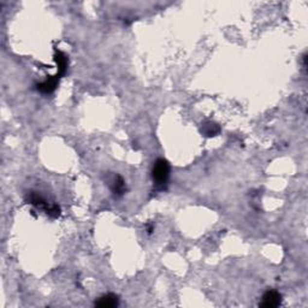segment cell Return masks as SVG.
<instances>
[{"label": "cell", "mask_w": 308, "mask_h": 308, "mask_svg": "<svg viewBox=\"0 0 308 308\" xmlns=\"http://www.w3.org/2000/svg\"><path fill=\"white\" fill-rule=\"evenodd\" d=\"M170 177V164L166 159L159 158L154 162L152 167V178L158 190H165Z\"/></svg>", "instance_id": "1"}, {"label": "cell", "mask_w": 308, "mask_h": 308, "mask_svg": "<svg viewBox=\"0 0 308 308\" xmlns=\"http://www.w3.org/2000/svg\"><path fill=\"white\" fill-rule=\"evenodd\" d=\"M27 200L29 201V203H32L33 206H35V207L44 210L45 212L50 216V217L58 218L60 216L59 206H58L57 203H52V205H50V203L47 202V200H46L45 198H42L39 193L30 192L29 194H28Z\"/></svg>", "instance_id": "2"}, {"label": "cell", "mask_w": 308, "mask_h": 308, "mask_svg": "<svg viewBox=\"0 0 308 308\" xmlns=\"http://www.w3.org/2000/svg\"><path fill=\"white\" fill-rule=\"evenodd\" d=\"M282 304V295L276 290H267L263 295L260 306L265 308H273Z\"/></svg>", "instance_id": "3"}, {"label": "cell", "mask_w": 308, "mask_h": 308, "mask_svg": "<svg viewBox=\"0 0 308 308\" xmlns=\"http://www.w3.org/2000/svg\"><path fill=\"white\" fill-rule=\"evenodd\" d=\"M108 184L110 187V189L112 190L114 195H123L124 193L127 192V184L126 181L123 180V177L119 176V175H112V176L108 180Z\"/></svg>", "instance_id": "4"}, {"label": "cell", "mask_w": 308, "mask_h": 308, "mask_svg": "<svg viewBox=\"0 0 308 308\" xmlns=\"http://www.w3.org/2000/svg\"><path fill=\"white\" fill-rule=\"evenodd\" d=\"M58 83H59V77L57 75L48 76L44 82L36 86V89L42 94H51L57 89Z\"/></svg>", "instance_id": "5"}, {"label": "cell", "mask_w": 308, "mask_h": 308, "mask_svg": "<svg viewBox=\"0 0 308 308\" xmlns=\"http://www.w3.org/2000/svg\"><path fill=\"white\" fill-rule=\"evenodd\" d=\"M96 307H101V308H112V307H117L119 305V299L117 295L114 294H106L103 295V296L99 297L95 301Z\"/></svg>", "instance_id": "6"}, {"label": "cell", "mask_w": 308, "mask_h": 308, "mask_svg": "<svg viewBox=\"0 0 308 308\" xmlns=\"http://www.w3.org/2000/svg\"><path fill=\"white\" fill-rule=\"evenodd\" d=\"M54 62L57 63L58 66V71H57V76L58 77H62V76L65 75L66 70H68V57L62 52V51H54Z\"/></svg>", "instance_id": "7"}, {"label": "cell", "mask_w": 308, "mask_h": 308, "mask_svg": "<svg viewBox=\"0 0 308 308\" xmlns=\"http://www.w3.org/2000/svg\"><path fill=\"white\" fill-rule=\"evenodd\" d=\"M200 130L201 132H202L203 136L213 137V136H217V135L219 134L220 127L212 121H205L202 124H201Z\"/></svg>", "instance_id": "8"}]
</instances>
